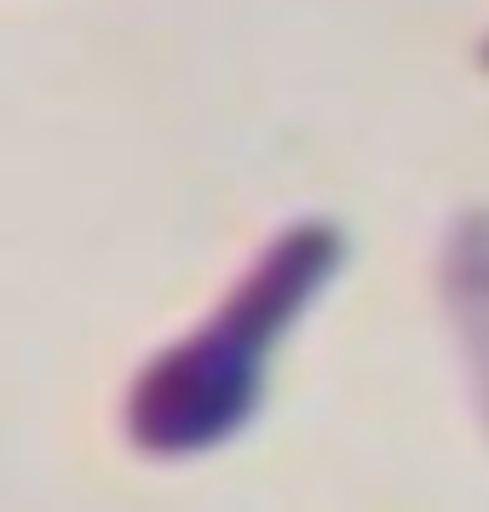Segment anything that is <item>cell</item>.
Listing matches in <instances>:
<instances>
[{"instance_id":"1","label":"cell","mask_w":489,"mask_h":512,"mask_svg":"<svg viewBox=\"0 0 489 512\" xmlns=\"http://www.w3.org/2000/svg\"><path fill=\"white\" fill-rule=\"evenodd\" d=\"M340 259L346 231L328 219H300L271 236L231 294L208 311V323H196L133 374L121 403L127 443L156 461H179L236 438L265 397L271 351L328 288Z\"/></svg>"},{"instance_id":"2","label":"cell","mask_w":489,"mask_h":512,"mask_svg":"<svg viewBox=\"0 0 489 512\" xmlns=\"http://www.w3.org/2000/svg\"><path fill=\"white\" fill-rule=\"evenodd\" d=\"M484 64H489V41H484Z\"/></svg>"}]
</instances>
